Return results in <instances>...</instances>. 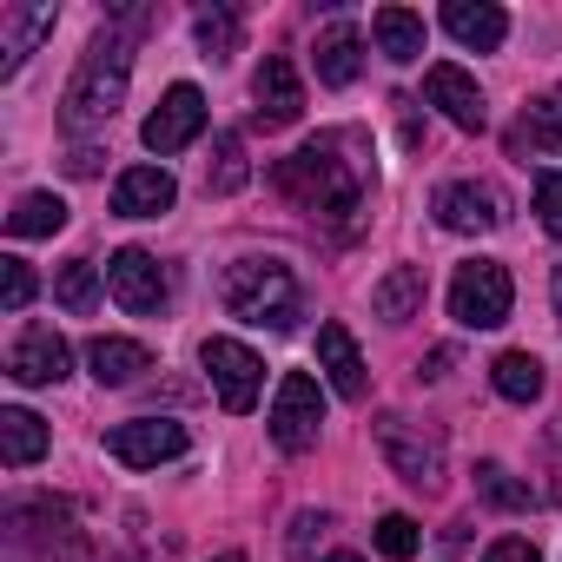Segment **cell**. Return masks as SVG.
<instances>
[{"mask_svg": "<svg viewBox=\"0 0 562 562\" xmlns=\"http://www.w3.org/2000/svg\"><path fill=\"white\" fill-rule=\"evenodd\" d=\"M358 67H364V34H358L351 21H331V27L318 34V80H325V87H351Z\"/></svg>", "mask_w": 562, "mask_h": 562, "instance_id": "ffe728a7", "label": "cell"}, {"mask_svg": "<svg viewBox=\"0 0 562 562\" xmlns=\"http://www.w3.org/2000/svg\"><path fill=\"white\" fill-rule=\"evenodd\" d=\"M318 430H325V391H318V378L312 371H285V378H278V397H271V443L305 457L318 443Z\"/></svg>", "mask_w": 562, "mask_h": 562, "instance_id": "5b68a950", "label": "cell"}, {"mask_svg": "<svg viewBox=\"0 0 562 562\" xmlns=\"http://www.w3.org/2000/svg\"><path fill=\"white\" fill-rule=\"evenodd\" d=\"M371 312L384 325H411L424 312V265H391L378 278V292H371Z\"/></svg>", "mask_w": 562, "mask_h": 562, "instance_id": "d6986e66", "label": "cell"}, {"mask_svg": "<svg viewBox=\"0 0 562 562\" xmlns=\"http://www.w3.org/2000/svg\"><path fill=\"white\" fill-rule=\"evenodd\" d=\"M358 153V133H318L312 146H299L285 166H278V186H285L312 218H351L364 205V166L345 159Z\"/></svg>", "mask_w": 562, "mask_h": 562, "instance_id": "6da1fadb", "label": "cell"}, {"mask_svg": "<svg viewBox=\"0 0 562 562\" xmlns=\"http://www.w3.org/2000/svg\"><path fill=\"white\" fill-rule=\"evenodd\" d=\"M172 199H179V179L166 166H126L113 179V212L120 218H159V212H172Z\"/></svg>", "mask_w": 562, "mask_h": 562, "instance_id": "5bb4252c", "label": "cell"}, {"mask_svg": "<svg viewBox=\"0 0 562 562\" xmlns=\"http://www.w3.org/2000/svg\"><path fill=\"white\" fill-rule=\"evenodd\" d=\"M225 312L245 318V325L292 331L299 312H305V292H299L292 265H278V258H238V265L225 271Z\"/></svg>", "mask_w": 562, "mask_h": 562, "instance_id": "3957f363", "label": "cell"}, {"mask_svg": "<svg viewBox=\"0 0 562 562\" xmlns=\"http://www.w3.org/2000/svg\"><path fill=\"white\" fill-rule=\"evenodd\" d=\"M443 27H450V41H463V47L496 54L503 34H509V14L490 8V0H450V8H443Z\"/></svg>", "mask_w": 562, "mask_h": 562, "instance_id": "ac0fdd59", "label": "cell"}, {"mask_svg": "<svg viewBox=\"0 0 562 562\" xmlns=\"http://www.w3.org/2000/svg\"><path fill=\"white\" fill-rule=\"evenodd\" d=\"M106 292H113L133 318H159L166 299H172V278H166V265H159L153 251L126 245V251H113V265H106Z\"/></svg>", "mask_w": 562, "mask_h": 562, "instance_id": "52a82bcc", "label": "cell"}, {"mask_svg": "<svg viewBox=\"0 0 562 562\" xmlns=\"http://www.w3.org/2000/svg\"><path fill=\"white\" fill-rule=\"evenodd\" d=\"M126 80H133V41H126L120 27L93 34V47L80 54L74 80H67L60 126H67V133H93V126H106V120L120 113V100H126Z\"/></svg>", "mask_w": 562, "mask_h": 562, "instance_id": "7a4b0ae2", "label": "cell"}, {"mask_svg": "<svg viewBox=\"0 0 562 562\" xmlns=\"http://www.w3.org/2000/svg\"><path fill=\"white\" fill-rule=\"evenodd\" d=\"M417 542H424V536H417V522H411V516H397V509H391V516L378 522V549H384L391 562H411V555H417Z\"/></svg>", "mask_w": 562, "mask_h": 562, "instance_id": "1f68e13d", "label": "cell"}, {"mask_svg": "<svg viewBox=\"0 0 562 562\" xmlns=\"http://www.w3.org/2000/svg\"><path fill=\"white\" fill-rule=\"evenodd\" d=\"M318 371L331 378V391L338 397H351V404H364V391H371V378H364V358H358V338L331 318V325H318Z\"/></svg>", "mask_w": 562, "mask_h": 562, "instance_id": "2e32d148", "label": "cell"}, {"mask_svg": "<svg viewBox=\"0 0 562 562\" xmlns=\"http://www.w3.org/2000/svg\"><path fill=\"white\" fill-rule=\"evenodd\" d=\"M54 299H60L74 318H87V312L100 305V271H93V258H67V265H60V278H54Z\"/></svg>", "mask_w": 562, "mask_h": 562, "instance_id": "4316f807", "label": "cell"}, {"mask_svg": "<svg viewBox=\"0 0 562 562\" xmlns=\"http://www.w3.org/2000/svg\"><path fill=\"white\" fill-rule=\"evenodd\" d=\"M106 450L126 470H159V463L186 457V424H172V417H133V424H113L106 430Z\"/></svg>", "mask_w": 562, "mask_h": 562, "instance_id": "30bf717a", "label": "cell"}, {"mask_svg": "<svg viewBox=\"0 0 562 562\" xmlns=\"http://www.w3.org/2000/svg\"><path fill=\"white\" fill-rule=\"evenodd\" d=\"M509 305H516V285H509V271L496 258L457 265V278H450V318L463 331H496L509 318Z\"/></svg>", "mask_w": 562, "mask_h": 562, "instance_id": "277c9868", "label": "cell"}, {"mask_svg": "<svg viewBox=\"0 0 562 562\" xmlns=\"http://www.w3.org/2000/svg\"><path fill=\"white\" fill-rule=\"evenodd\" d=\"M212 562H245V555H238V549H225V555H212Z\"/></svg>", "mask_w": 562, "mask_h": 562, "instance_id": "8d00e7d4", "label": "cell"}, {"mask_svg": "<svg viewBox=\"0 0 562 562\" xmlns=\"http://www.w3.org/2000/svg\"><path fill=\"white\" fill-rule=\"evenodd\" d=\"M424 93H430V106H437L450 126H463V133H483V126H490L483 87H476L463 67H450V60H443V67H430V74H424Z\"/></svg>", "mask_w": 562, "mask_h": 562, "instance_id": "4fadbf2b", "label": "cell"}, {"mask_svg": "<svg viewBox=\"0 0 562 562\" xmlns=\"http://www.w3.org/2000/svg\"><path fill=\"white\" fill-rule=\"evenodd\" d=\"M47 34H54V8H0V80H14Z\"/></svg>", "mask_w": 562, "mask_h": 562, "instance_id": "e0dca14e", "label": "cell"}, {"mask_svg": "<svg viewBox=\"0 0 562 562\" xmlns=\"http://www.w3.org/2000/svg\"><path fill=\"white\" fill-rule=\"evenodd\" d=\"M199 364L212 371V391H218V404H225L232 417H245V411L258 404L265 364H258L251 345H238V338H205V345H199Z\"/></svg>", "mask_w": 562, "mask_h": 562, "instance_id": "8992f818", "label": "cell"}, {"mask_svg": "<svg viewBox=\"0 0 562 562\" xmlns=\"http://www.w3.org/2000/svg\"><path fill=\"white\" fill-rule=\"evenodd\" d=\"M67 172H100V153H93V146H80V153L67 159Z\"/></svg>", "mask_w": 562, "mask_h": 562, "instance_id": "e575fe53", "label": "cell"}, {"mask_svg": "<svg viewBox=\"0 0 562 562\" xmlns=\"http://www.w3.org/2000/svg\"><path fill=\"white\" fill-rule=\"evenodd\" d=\"M536 212H542V232L562 238V172H542L536 179Z\"/></svg>", "mask_w": 562, "mask_h": 562, "instance_id": "d6a6232c", "label": "cell"}, {"mask_svg": "<svg viewBox=\"0 0 562 562\" xmlns=\"http://www.w3.org/2000/svg\"><path fill=\"white\" fill-rule=\"evenodd\" d=\"M483 562H542V555H536L522 536H503V542H490V549H483Z\"/></svg>", "mask_w": 562, "mask_h": 562, "instance_id": "836d02e7", "label": "cell"}, {"mask_svg": "<svg viewBox=\"0 0 562 562\" xmlns=\"http://www.w3.org/2000/svg\"><path fill=\"white\" fill-rule=\"evenodd\" d=\"M378 443H384V457H391V470L404 476V483H417V490H437L443 483V437L437 430H417L411 417H384L378 424Z\"/></svg>", "mask_w": 562, "mask_h": 562, "instance_id": "ba28073f", "label": "cell"}, {"mask_svg": "<svg viewBox=\"0 0 562 562\" xmlns=\"http://www.w3.org/2000/svg\"><path fill=\"white\" fill-rule=\"evenodd\" d=\"M212 153H218V159H212V172H205V192H238V186H245V139H238V133H218Z\"/></svg>", "mask_w": 562, "mask_h": 562, "instance_id": "f1b7e54d", "label": "cell"}, {"mask_svg": "<svg viewBox=\"0 0 562 562\" xmlns=\"http://www.w3.org/2000/svg\"><path fill=\"white\" fill-rule=\"evenodd\" d=\"M27 305H34V265L0 258V312H27Z\"/></svg>", "mask_w": 562, "mask_h": 562, "instance_id": "f546056e", "label": "cell"}, {"mask_svg": "<svg viewBox=\"0 0 562 562\" xmlns=\"http://www.w3.org/2000/svg\"><path fill=\"white\" fill-rule=\"evenodd\" d=\"M192 34H199V54H205L212 67H225V60L238 54V14H232V8H199Z\"/></svg>", "mask_w": 562, "mask_h": 562, "instance_id": "83f0119b", "label": "cell"}, {"mask_svg": "<svg viewBox=\"0 0 562 562\" xmlns=\"http://www.w3.org/2000/svg\"><path fill=\"white\" fill-rule=\"evenodd\" d=\"M522 133H529V146H536V153L562 159V87H549V93H536V100H529Z\"/></svg>", "mask_w": 562, "mask_h": 562, "instance_id": "484cf974", "label": "cell"}, {"mask_svg": "<svg viewBox=\"0 0 562 562\" xmlns=\"http://www.w3.org/2000/svg\"><path fill=\"white\" fill-rule=\"evenodd\" d=\"M251 100H258V120H265V126H292V120L305 113V80H299V67H292L285 54H271V60L258 67V80H251Z\"/></svg>", "mask_w": 562, "mask_h": 562, "instance_id": "9a60e30c", "label": "cell"}, {"mask_svg": "<svg viewBox=\"0 0 562 562\" xmlns=\"http://www.w3.org/2000/svg\"><path fill=\"white\" fill-rule=\"evenodd\" d=\"M371 34H378L384 60H397V67H411L424 54V14H411V8H378Z\"/></svg>", "mask_w": 562, "mask_h": 562, "instance_id": "603a6c76", "label": "cell"}, {"mask_svg": "<svg viewBox=\"0 0 562 562\" xmlns=\"http://www.w3.org/2000/svg\"><path fill=\"white\" fill-rule=\"evenodd\" d=\"M74 371V351H67V338L54 331V325H27L21 338H14V351H8V378L14 384H60Z\"/></svg>", "mask_w": 562, "mask_h": 562, "instance_id": "7c38bea8", "label": "cell"}, {"mask_svg": "<svg viewBox=\"0 0 562 562\" xmlns=\"http://www.w3.org/2000/svg\"><path fill=\"white\" fill-rule=\"evenodd\" d=\"M60 225H67V199H54V192H27L8 212V238H54Z\"/></svg>", "mask_w": 562, "mask_h": 562, "instance_id": "cb8c5ba5", "label": "cell"}, {"mask_svg": "<svg viewBox=\"0 0 562 562\" xmlns=\"http://www.w3.org/2000/svg\"><path fill=\"white\" fill-rule=\"evenodd\" d=\"M41 457H47V424H41L34 411L8 404V411H0V463H8V470H27V463H41Z\"/></svg>", "mask_w": 562, "mask_h": 562, "instance_id": "7402d4cb", "label": "cell"}, {"mask_svg": "<svg viewBox=\"0 0 562 562\" xmlns=\"http://www.w3.org/2000/svg\"><path fill=\"white\" fill-rule=\"evenodd\" d=\"M476 490H483L496 509H529V490H522L503 463H476Z\"/></svg>", "mask_w": 562, "mask_h": 562, "instance_id": "4dcf8cb0", "label": "cell"}, {"mask_svg": "<svg viewBox=\"0 0 562 562\" xmlns=\"http://www.w3.org/2000/svg\"><path fill=\"white\" fill-rule=\"evenodd\" d=\"M199 133H205V93H199V87H186V80H179V87H166V100H159V106L146 113V126H139L146 153H159V159H166V153H186Z\"/></svg>", "mask_w": 562, "mask_h": 562, "instance_id": "9c48e42d", "label": "cell"}, {"mask_svg": "<svg viewBox=\"0 0 562 562\" xmlns=\"http://www.w3.org/2000/svg\"><path fill=\"white\" fill-rule=\"evenodd\" d=\"M325 562H364V555H351V549H338V555H325Z\"/></svg>", "mask_w": 562, "mask_h": 562, "instance_id": "d590c367", "label": "cell"}, {"mask_svg": "<svg viewBox=\"0 0 562 562\" xmlns=\"http://www.w3.org/2000/svg\"><path fill=\"white\" fill-rule=\"evenodd\" d=\"M87 364H93V378H100V384H113V391H120V384H133V378H146V371H153V351H146L139 338H93V345H87Z\"/></svg>", "mask_w": 562, "mask_h": 562, "instance_id": "44dd1931", "label": "cell"}, {"mask_svg": "<svg viewBox=\"0 0 562 562\" xmlns=\"http://www.w3.org/2000/svg\"><path fill=\"white\" fill-rule=\"evenodd\" d=\"M490 384H496L509 404H536V397H542V358H529V351H503V358L490 364Z\"/></svg>", "mask_w": 562, "mask_h": 562, "instance_id": "d4e9b609", "label": "cell"}, {"mask_svg": "<svg viewBox=\"0 0 562 562\" xmlns=\"http://www.w3.org/2000/svg\"><path fill=\"white\" fill-rule=\"evenodd\" d=\"M430 212H437L443 232H496V225L509 218V199H503L490 179H450Z\"/></svg>", "mask_w": 562, "mask_h": 562, "instance_id": "8fae6325", "label": "cell"}]
</instances>
